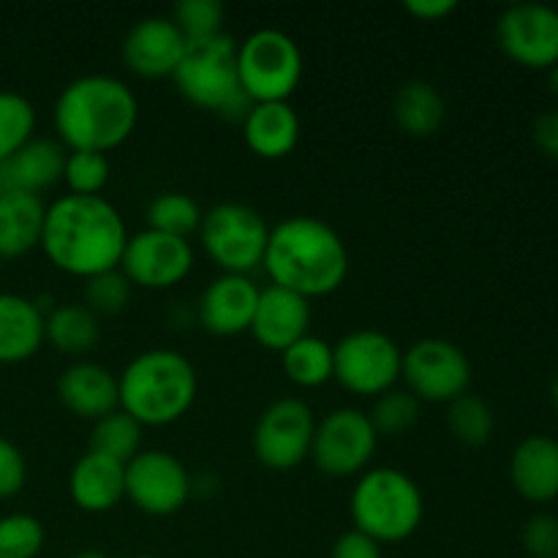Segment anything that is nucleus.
Segmentation results:
<instances>
[{"label":"nucleus","mask_w":558,"mask_h":558,"mask_svg":"<svg viewBox=\"0 0 558 558\" xmlns=\"http://www.w3.org/2000/svg\"><path fill=\"white\" fill-rule=\"evenodd\" d=\"M129 229L118 207L104 196L65 194L47 207L41 229V248L58 270L87 278L118 270L123 259Z\"/></svg>","instance_id":"f257e3e1"},{"label":"nucleus","mask_w":558,"mask_h":558,"mask_svg":"<svg viewBox=\"0 0 558 558\" xmlns=\"http://www.w3.org/2000/svg\"><path fill=\"white\" fill-rule=\"evenodd\" d=\"M265 272L272 287L305 300L338 292L349 276V251L341 234L314 216H292L270 227Z\"/></svg>","instance_id":"f03ea898"},{"label":"nucleus","mask_w":558,"mask_h":558,"mask_svg":"<svg viewBox=\"0 0 558 558\" xmlns=\"http://www.w3.org/2000/svg\"><path fill=\"white\" fill-rule=\"evenodd\" d=\"M52 120L65 150H93L107 156L134 134L140 101L118 76L85 74L60 90Z\"/></svg>","instance_id":"7ed1b4c3"},{"label":"nucleus","mask_w":558,"mask_h":558,"mask_svg":"<svg viewBox=\"0 0 558 558\" xmlns=\"http://www.w3.org/2000/svg\"><path fill=\"white\" fill-rule=\"evenodd\" d=\"M120 409L142 428H161L183 420L199 392L196 368L172 349H147L136 354L118 376Z\"/></svg>","instance_id":"20e7f679"},{"label":"nucleus","mask_w":558,"mask_h":558,"mask_svg":"<svg viewBox=\"0 0 558 558\" xmlns=\"http://www.w3.org/2000/svg\"><path fill=\"white\" fill-rule=\"evenodd\" d=\"M172 82L191 107L213 112L223 120L243 123L248 109L254 107L240 85L238 44L227 33L185 44Z\"/></svg>","instance_id":"39448f33"},{"label":"nucleus","mask_w":558,"mask_h":558,"mask_svg":"<svg viewBox=\"0 0 558 558\" xmlns=\"http://www.w3.org/2000/svg\"><path fill=\"white\" fill-rule=\"evenodd\" d=\"M354 532L396 545L412 537L425 515V501L417 483L401 469H368L357 477L349 499Z\"/></svg>","instance_id":"423d86ee"},{"label":"nucleus","mask_w":558,"mask_h":558,"mask_svg":"<svg viewBox=\"0 0 558 558\" xmlns=\"http://www.w3.org/2000/svg\"><path fill=\"white\" fill-rule=\"evenodd\" d=\"M238 71L251 104L289 101L303 82V52L289 33L259 27L238 44Z\"/></svg>","instance_id":"0eeeda50"},{"label":"nucleus","mask_w":558,"mask_h":558,"mask_svg":"<svg viewBox=\"0 0 558 558\" xmlns=\"http://www.w3.org/2000/svg\"><path fill=\"white\" fill-rule=\"evenodd\" d=\"M270 227L254 207L221 202L202 213L199 240L205 254L232 276H248L265 262Z\"/></svg>","instance_id":"6e6552de"},{"label":"nucleus","mask_w":558,"mask_h":558,"mask_svg":"<svg viewBox=\"0 0 558 558\" xmlns=\"http://www.w3.org/2000/svg\"><path fill=\"white\" fill-rule=\"evenodd\" d=\"M403 352L387 332L363 327L332 347V379L360 398H379L401 379Z\"/></svg>","instance_id":"1a4fd4ad"},{"label":"nucleus","mask_w":558,"mask_h":558,"mask_svg":"<svg viewBox=\"0 0 558 558\" xmlns=\"http://www.w3.org/2000/svg\"><path fill=\"white\" fill-rule=\"evenodd\" d=\"M376 445H379V436L368 414L360 409H336L316 423L311 461L325 477H360L368 472Z\"/></svg>","instance_id":"9d476101"},{"label":"nucleus","mask_w":558,"mask_h":558,"mask_svg":"<svg viewBox=\"0 0 558 558\" xmlns=\"http://www.w3.org/2000/svg\"><path fill=\"white\" fill-rule=\"evenodd\" d=\"M401 379L420 403H452L472 385V363L458 343L423 338L403 352Z\"/></svg>","instance_id":"9b49d317"},{"label":"nucleus","mask_w":558,"mask_h":558,"mask_svg":"<svg viewBox=\"0 0 558 558\" xmlns=\"http://www.w3.org/2000/svg\"><path fill=\"white\" fill-rule=\"evenodd\" d=\"M316 417L300 398H278L259 414L254 428V456L272 472H289L311 458Z\"/></svg>","instance_id":"f8f14e48"},{"label":"nucleus","mask_w":558,"mask_h":558,"mask_svg":"<svg viewBox=\"0 0 558 558\" xmlns=\"http://www.w3.org/2000/svg\"><path fill=\"white\" fill-rule=\"evenodd\" d=\"M194 494L185 463L167 450H142L125 463V499L140 512L169 518L183 510Z\"/></svg>","instance_id":"ddd939ff"},{"label":"nucleus","mask_w":558,"mask_h":558,"mask_svg":"<svg viewBox=\"0 0 558 558\" xmlns=\"http://www.w3.org/2000/svg\"><path fill=\"white\" fill-rule=\"evenodd\" d=\"M191 270H194V248L189 240L156 229L131 234L120 259V272L129 278L131 287L153 289V292L178 287Z\"/></svg>","instance_id":"4468645a"},{"label":"nucleus","mask_w":558,"mask_h":558,"mask_svg":"<svg viewBox=\"0 0 558 558\" xmlns=\"http://www.w3.org/2000/svg\"><path fill=\"white\" fill-rule=\"evenodd\" d=\"M501 52L526 69H554L558 63V9L543 3L510 5L496 22Z\"/></svg>","instance_id":"2eb2a0df"},{"label":"nucleus","mask_w":558,"mask_h":558,"mask_svg":"<svg viewBox=\"0 0 558 558\" xmlns=\"http://www.w3.org/2000/svg\"><path fill=\"white\" fill-rule=\"evenodd\" d=\"M185 38L169 16H145L123 38V63L131 74L145 80L172 76L185 52Z\"/></svg>","instance_id":"dca6fc26"},{"label":"nucleus","mask_w":558,"mask_h":558,"mask_svg":"<svg viewBox=\"0 0 558 558\" xmlns=\"http://www.w3.org/2000/svg\"><path fill=\"white\" fill-rule=\"evenodd\" d=\"M262 289L248 276H232L221 272L216 281H210L196 303L199 325L210 336L232 338L251 330L256 303H259Z\"/></svg>","instance_id":"f3484780"},{"label":"nucleus","mask_w":558,"mask_h":558,"mask_svg":"<svg viewBox=\"0 0 558 558\" xmlns=\"http://www.w3.org/2000/svg\"><path fill=\"white\" fill-rule=\"evenodd\" d=\"M311 330V300L281 287H267L259 292L251 336L270 352H283Z\"/></svg>","instance_id":"a211bd4d"},{"label":"nucleus","mask_w":558,"mask_h":558,"mask_svg":"<svg viewBox=\"0 0 558 558\" xmlns=\"http://www.w3.org/2000/svg\"><path fill=\"white\" fill-rule=\"evenodd\" d=\"M65 147L58 140L33 136L27 145L0 161V194L41 196L63 180Z\"/></svg>","instance_id":"6ab92c4d"},{"label":"nucleus","mask_w":558,"mask_h":558,"mask_svg":"<svg viewBox=\"0 0 558 558\" xmlns=\"http://www.w3.org/2000/svg\"><path fill=\"white\" fill-rule=\"evenodd\" d=\"M58 398L74 417L96 423L120 409L118 376L104 365L80 360L60 374Z\"/></svg>","instance_id":"aec40b11"},{"label":"nucleus","mask_w":558,"mask_h":558,"mask_svg":"<svg viewBox=\"0 0 558 558\" xmlns=\"http://www.w3.org/2000/svg\"><path fill=\"white\" fill-rule=\"evenodd\" d=\"M512 488L529 505L558 499V441L550 436H526L510 458Z\"/></svg>","instance_id":"412c9836"},{"label":"nucleus","mask_w":558,"mask_h":558,"mask_svg":"<svg viewBox=\"0 0 558 558\" xmlns=\"http://www.w3.org/2000/svg\"><path fill=\"white\" fill-rule=\"evenodd\" d=\"M69 496L82 512H109L125 499V466L87 450L69 474Z\"/></svg>","instance_id":"4be33fe9"},{"label":"nucleus","mask_w":558,"mask_h":558,"mask_svg":"<svg viewBox=\"0 0 558 558\" xmlns=\"http://www.w3.org/2000/svg\"><path fill=\"white\" fill-rule=\"evenodd\" d=\"M243 140L254 156L287 158L300 142V114L289 101L254 104L243 118Z\"/></svg>","instance_id":"5701e85b"},{"label":"nucleus","mask_w":558,"mask_h":558,"mask_svg":"<svg viewBox=\"0 0 558 558\" xmlns=\"http://www.w3.org/2000/svg\"><path fill=\"white\" fill-rule=\"evenodd\" d=\"M44 347V311L36 300L0 292V363H25Z\"/></svg>","instance_id":"b1692460"},{"label":"nucleus","mask_w":558,"mask_h":558,"mask_svg":"<svg viewBox=\"0 0 558 558\" xmlns=\"http://www.w3.org/2000/svg\"><path fill=\"white\" fill-rule=\"evenodd\" d=\"M47 205L41 196L0 194V259H16L41 243Z\"/></svg>","instance_id":"393cba45"},{"label":"nucleus","mask_w":558,"mask_h":558,"mask_svg":"<svg viewBox=\"0 0 558 558\" xmlns=\"http://www.w3.org/2000/svg\"><path fill=\"white\" fill-rule=\"evenodd\" d=\"M44 341L71 357L90 354L101 341V319L82 303L54 305L49 314H44Z\"/></svg>","instance_id":"a878e982"},{"label":"nucleus","mask_w":558,"mask_h":558,"mask_svg":"<svg viewBox=\"0 0 558 558\" xmlns=\"http://www.w3.org/2000/svg\"><path fill=\"white\" fill-rule=\"evenodd\" d=\"M392 114H396V123L403 134L423 140V136H434L441 129L447 118V104L445 96L430 82L412 80L396 93Z\"/></svg>","instance_id":"bb28decb"},{"label":"nucleus","mask_w":558,"mask_h":558,"mask_svg":"<svg viewBox=\"0 0 558 558\" xmlns=\"http://www.w3.org/2000/svg\"><path fill=\"white\" fill-rule=\"evenodd\" d=\"M283 374L298 387H322L332 379V347L316 336H305L281 352Z\"/></svg>","instance_id":"cd10ccee"},{"label":"nucleus","mask_w":558,"mask_h":558,"mask_svg":"<svg viewBox=\"0 0 558 558\" xmlns=\"http://www.w3.org/2000/svg\"><path fill=\"white\" fill-rule=\"evenodd\" d=\"M142 425L123 409L96 420L90 430V452L107 456L118 463L134 461L142 452Z\"/></svg>","instance_id":"c85d7f7f"},{"label":"nucleus","mask_w":558,"mask_h":558,"mask_svg":"<svg viewBox=\"0 0 558 558\" xmlns=\"http://www.w3.org/2000/svg\"><path fill=\"white\" fill-rule=\"evenodd\" d=\"M145 218L147 229L189 240L191 234L199 232L202 207L183 191H163L147 205Z\"/></svg>","instance_id":"c756f323"},{"label":"nucleus","mask_w":558,"mask_h":558,"mask_svg":"<svg viewBox=\"0 0 558 558\" xmlns=\"http://www.w3.org/2000/svg\"><path fill=\"white\" fill-rule=\"evenodd\" d=\"M447 428H450V434L466 447L488 445L496 428L494 409H490L480 396L466 392V396L447 403Z\"/></svg>","instance_id":"7c9ffc66"},{"label":"nucleus","mask_w":558,"mask_h":558,"mask_svg":"<svg viewBox=\"0 0 558 558\" xmlns=\"http://www.w3.org/2000/svg\"><path fill=\"white\" fill-rule=\"evenodd\" d=\"M371 425L376 436H403L412 430L420 420V401L409 390H387L379 398H374V407L368 412Z\"/></svg>","instance_id":"2f4dec72"},{"label":"nucleus","mask_w":558,"mask_h":558,"mask_svg":"<svg viewBox=\"0 0 558 558\" xmlns=\"http://www.w3.org/2000/svg\"><path fill=\"white\" fill-rule=\"evenodd\" d=\"M36 109L22 93L0 90V161L33 140Z\"/></svg>","instance_id":"473e14b6"},{"label":"nucleus","mask_w":558,"mask_h":558,"mask_svg":"<svg viewBox=\"0 0 558 558\" xmlns=\"http://www.w3.org/2000/svg\"><path fill=\"white\" fill-rule=\"evenodd\" d=\"M63 183L69 194L101 196L109 183V158L93 150H65Z\"/></svg>","instance_id":"72a5a7b5"},{"label":"nucleus","mask_w":558,"mask_h":558,"mask_svg":"<svg viewBox=\"0 0 558 558\" xmlns=\"http://www.w3.org/2000/svg\"><path fill=\"white\" fill-rule=\"evenodd\" d=\"M169 20L178 25L185 41H202L223 33V5L221 0H180Z\"/></svg>","instance_id":"f704fd0d"},{"label":"nucleus","mask_w":558,"mask_h":558,"mask_svg":"<svg viewBox=\"0 0 558 558\" xmlns=\"http://www.w3.org/2000/svg\"><path fill=\"white\" fill-rule=\"evenodd\" d=\"M131 300V283L129 278L118 270L98 272V276L87 278L85 281V308L90 314H96L98 319H107V316H118L129 308Z\"/></svg>","instance_id":"c9c22d12"},{"label":"nucleus","mask_w":558,"mask_h":558,"mask_svg":"<svg viewBox=\"0 0 558 558\" xmlns=\"http://www.w3.org/2000/svg\"><path fill=\"white\" fill-rule=\"evenodd\" d=\"M44 548V526L36 515L11 512L0 518V558H36Z\"/></svg>","instance_id":"e433bc0d"},{"label":"nucleus","mask_w":558,"mask_h":558,"mask_svg":"<svg viewBox=\"0 0 558 558\" xmlns=\"http://www.w3.org/2000/svg\"><path fill=\"white\" fill-rule=\"evenodd\" d=\"M523 550L532 558H558V518L550 512H537L523 523Z\"/></svg>","instance_id":"4c0bfd02"},{"label":"nucleus","mask_w":558,"mask_h":558,"mask_svg":"<svg viewBox=\"0 0 558 558\" xmlns=\"http://www.w3.org/2000/svg\"><path fill=\"white\" fill-rule=\"evenodd\" d=\"M27 483V463L20 447L0 436V499H11Z\"/></svg>","instance_id":"58836bf2"},{"label":"nucleus","mask_w":558,"mask_h":558,"mask_svg":"<svg viewBox=\"0 0 558 558\" xmlns=\"http://www.w3.org/2000/svg\"><path fill=\"white\" fill-rule=\"evenodd\" d=\"M330 558H385V554H381V545L376 543V539L365 537V534L354 532L352 529V532L341 534V537L336 539Z\"/></svg>","instance_id":"ea45409f"},{"label":"nucleus","mask_w":558,"mask_h":558,"mask_svg":"<svg viewBox=\"0 0 558 558\" xmlns=\"http://www.w3.org/2000/svg\"><path fill=\"white\" fill-rule=\"evenodd\" d=\"M534 142L545 156L558 161V112L539 114L537 123H534Z\"/></svg>","instance_id":"a19ab883"},{"label":"nucleus","mask_w":558,"mask_h":558,"mask_svg":"<svg viewBox=\"0 0 558 558\" xmlns=\"http://www.w3.org/2000/svg\"><path fill=\"white\" fill-rule=\"evenodd\" d=\"M403 9L423 22H439L458 9L456 0H407Z\"/></svg>","instance_id":"79ce46f5"},{"label":"nucleus","mask_w":558,"mask_h":558,"mask_svg":"<svg viewBox=\"0 0 558 558\" xmlns=\"http://www.w3.org/2000/svg\"><path fill=\"white\" fill-rule=\"evenodd\" d=\"M548 396H550V403H554V409L558 412V374L554 376V381H550V390H548Z\"/></svg>","instance_id":"37998d69"},{"label":"nucleus","mask_w":558,"mask_h":558,"mask_svg":"<svg viewBox=\"0 0 558 558\" xmlns=\"http://www.w3.org/2000/svg\"><path fill=\"white\" fill-rule=\"evenodd\" d=\"M71 558H109V556L101 554V550H80V554H74Z\"/></svg>","instance_id":"c03bdc74"},{"label":"nucleus","mask_w":558,"mask_h":558,"mask_svg":"<svg viewBox=\"0 0 558 558\" xmlns=\"http://www.w3.org/2000/svg\"><path fill=\"white\" fill-rule=\"evenodd\" d=\"M550 87H554V90L558 93V63L554 65V69H550Z\"/></svg>","instance_id":"a18cd8bd"},{"label":"nucleus","mask_w":558,"mask_h":558,"mask_svg":"<svg viewBox=\"0 0 558 558\" xmlns=\"http://www.w3.org/2000/svg\"><path fill=\"white\" fill-rule=\"evenodd\" d=\"M131 558H158V556H131Z\"/></svg>","instance_id":"49530a36"}]
</instances>
